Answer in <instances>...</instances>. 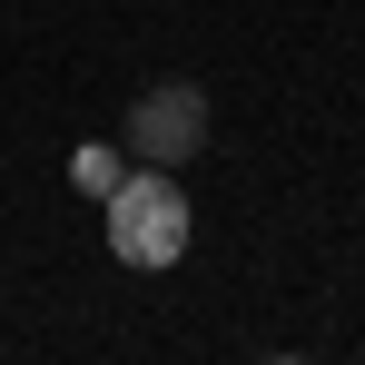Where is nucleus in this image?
<instances>
[{
	"label": "nucleus",
	"mask_w": 365,
	"mask_h": 365,
	"mask_svg": "<svg viewBox=\"0 0 365 365\" xmlns=\"http://www.w3.org/2000/svg\"><path fill=\"white\" fill-rule=\"evenodd\" d=\"M119 148L138 168H187L197 148H207V89L197 79H158V89H138L119 119Z\"/></svg>",
	"instance_id": "f03ea898"
},
{
	"label": "nucleus",
	"mask_w": 365,
	"mask_h": 365,
	"mask_svg": "<svg viewBox=\"0 0 365 365\" xmlns=\"http://www.w3.org/2000/svg\"><path fill=\"white\" fill-rule=\"evenodd\" d=\"M69 178L89 187V197H109V187L128 178V148H109V138H89V148H79V158H69Z\"/></svg>",
	"instance_id": "7ed1b4c3"
},
{
	"label": "nucleus",
	"mask_w": 365,
	"mask_h": 365,
	"mask_svg": "<svg viewBox=\"0 0 365 365\" xmlns=\"http://www.w3.org/2000/svg\"><path fill=\"white\" fill-rule=\"evenodd\" d=\"M99 217H109V257H119V267H178L187 237H197L178 168H128V178L99 197Z\"/></svg>",
	"instance_id": "f257e3e1"
}]
</instances>
